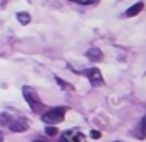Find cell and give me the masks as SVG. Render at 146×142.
Returning a JSON list of instances; mask_svg holds the SVG:
<instances>
[{"label": "cell", "instance_id": "obj_1", "mask_svg": "<svg viewBox=\"0 0 146 142\" xmlns=\"http://www.w3.org/2000/svg\"><path fill=\"white\" fill-rule=\"evenodd\" d=\"M65 111H67V108H64V106L52 108V110H48V111H45V113L41 115V120H43L45 123H50V125L60 123V122L64 120V116H65Z\"/></svg>", "mask_w": 146, "mask_h": 142}, {"label": "cell", "instance_id": "obj_2", "mask_svg": "<svg viewBox=\"0 0 146 142\" xmlns=\"http://www.w3.org/2000/svg\"><path fill=\"white\" fill-rule=\"evenodd\" d=\"M23 94H24V99L28 101V105H29V108L33 111H41L43 110V103H41V99H40V96H38V93L35 89L24 86L23 87Z\"/></svg>", "mask_w": 146, "mask_h": 142}, {"label": "cell", "instance_id": "obj_3", "mask_svg": "<svg viewBox=\"0 0 146 142\" xmlns=\"http://www.w3.org/2000/svg\"><path fill=\"white\" fill-rule=\"evenodd\" d=\"M86 76H88V79H90V82H91L93 87H98V86L103 84V77H102V72H100L98 68H90V70H86Z\"/></svg>", "mask_w": 146, "mask_h": 142}, {"label": "cell", "instance_id": "obj_4", "mask_svg": "<svg viewBox=\"0 0 146 142\" xmlns=\"http://www.w3.org/2000/svg\"><path fill=\"white\" fill-rule=\"evenodd\" d=\"M64 142H84V135L78 130H70L64 133Z\"/></svg>", "mask_w": 146, "mask_h": 142}, {"label": "cell", "instance_id": "obj_5", "mask_svg": "<svg viewBox=\"0 0 146 142\" xmlns=\"http://www.w3.org/2000/svg\"><path fill=\"white\" fill-rule=\"evenodd\" d=\"M9 128L12 132H26L28 130V123H26V120H14V122L9 123Z\"/></svg>", "mask_w": 146, "mask_h": 142}, {"label": "cell", "instance_id": "obj_6", "mask_svg": "<svg viewBox=\"0 0 146 142\" xmlns=\"http://www.w3.org/2000/svg\"><path fill=\"white\" fill-rule=\"evenodd\" d=\"M86 57H88L91 62H100V60L103 58V53H102L100 48H90V50L86 51Z\"/></svg>", "mask_w": 146, "mask_h": 142}, {"label": "cell", "instance_id": "obj_7", "mask_svg": "<svg viewBox=\"0 0 146 142\" xmlns=\"http://www.w3.org/2000/svg\"><path fill=\"white\" fill-rule=\"evenodd\" d=\"M143 9H144V4H143V2H137V4H134L132 7H129V9H127V12H125V16H127V17H132V16H137V14H139V12H141Z\"/></svg>", "mask_w": 146, "mask_h": 142}, {"label": "cell", "instance_id": "obj_8", "mask_svg": "<svg viewBox=\"0 0 146 142\" xmlns=\"http://www.w3.org/2000/svg\"><path fill=\"white\" fill-rule=\"evenodd\" d=\"M17 21H19L21 24H29L31 17H29V14H28V12H19V14H17Z\"/></svg>", "mask_w": 146, "mask_h": 142}, {"label": "cell", "instance_id": "obj_9", "mask_svg": "<svg viewBox=\"0 0 146 142\" xmlns=\"http://www.w3.org/2000/svg\"><path fill=\"white\" fill-rule=\"evenodd\" d=\"M55 81H57V84H58L62 89H72V86H70V84H67L65 81H62L60 77H55Z\"/></svg>", "mask_w": 146, "mask_h": 142}, {"label": "cell", "instance_id": "obj_10", "mask_svg": "<svg viewBox=\"0 0 146 142\" xmlns=\"http://www.w3.org/2000/svg\"><path fill=\"white\" fill-rule=\"evenodd\" d=\"M45 132H46V135H57V133H58L57 127H46V128H45Z\"/></svg>", "mask_w": 146, "mask_h": 142}, {"label": "cell", "instance_id": "obj_11", "mask_svg": "<svg viewBox=\"0 0 146 142\" xmlns=\"http://www.w3.org/2000/svg\"><path fill=\"white\" fill-rule=\"evenodd\" d=\"M100 135H102V133H100L98 130H93V132H91V137H93V139H100Z\"/></svg>", "mask_w": 146, "mask_h": 142}, {"label": "cell", "instance_id": "obj_12", "mask_svg": "<svg viewBox=\"0 0 146 142\" xmlns=\"http://www.w3.org/2000/svg\"><path fill=\"white\" fill-rule=\"evenodd\" d=\"M0 142H4V133L0 132Z\"/></svg>", "mask_w": 146, "mask_h": 142}, {"label": "cell", "instance_id": "obj_13", "mask_svg": "<svg viewBox=\"0 0 146 142\" xmlns=\"http://www.w3.org/2000/svg\"><path fill=\"white\" fill-rule=\"evenodd\" d=\"M36 142H45V140H36Z\"/></svg>", "mask_w": 146, "mask_h": 142}]
</instances>
